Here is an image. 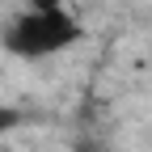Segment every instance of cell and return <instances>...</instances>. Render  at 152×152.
<instances>
[{"label":"cell","instance_id":"1","mask_svg":"<svg viewBox=\"0 0 152 152\" xmlns=\"http://www.w3.org/2000/svg\"><path fill=\"white\" fill-rule=\"evenodd\" d=\"M72 42H80V26L55 0H34L26 13H17L4 26V47L21 59H47Z\"/></svg>","mask_w":152,"mask_h":152},{"label":"cell","instance_id":"2","mask_svg":"<svg viewBox=\"0 0 152 152\" xmlns=\"http://www.w3.org/2000/svg\"><path fill=\"white\" fill-rule=\"evenodd\" d=\"M17 123H21V114H17V110H9V106H0V135H4V131H13Z\"/></svg>","mask_w":152,"mask_h":152}]
</instances>
